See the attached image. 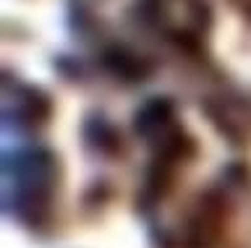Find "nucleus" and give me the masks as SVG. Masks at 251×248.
Returning <instances> with one entry per match:
<instances>
[{
    "label": "nucleus",
    "instance_id": "obj_2",
    "mask_svg": "<svg viewBox=\"0 0 251 248\" xmlns=\"http://www.w3.org/2000/svg\"><path fill=\"white\" fill-rule=\"evenodd\" d=\"M136 131L144 134L149 141H160V138H168L173 131V113L170 105L162 102V99H154V102L144 105L136 115Z\"/></svg>",
    "mask_w": 251,
    "mask_h": 248
},
{
    "label": "nucleus",
    "instance_id": "obj_1",
    "mask_svg": "<svg viewBox=\"0 0 251 248\" xmlns=\"http://www.w3.org/2000/svg\"><path fill=\"white\" fill-rule=\"evenodd\" d=\"M55 167L52 159L45 152L37 149H24L16 152L13 159H5V191L13 188V199L21 206L39 204L52 185Z\"/></svg>",
    "mask_w": 251,
    "mask_h": 248
}]
</instances>
